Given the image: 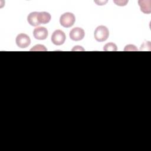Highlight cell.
<instances>
[{
    "label": "cell",
    "instance_id": "1",
    "mask_svg": "<svg viewBox=\"0 0 151 151\" xmlns=\"http://www.w3.org/2000/svg\"><path fill=\"white\" fill-rule=\"evenodd\" d=\"M94 36L96 40L98 42L105 41L109 36V29L106 26H98L94 31Z\"/></svg>",
    "mask_w": 151,
    "mask_h": 151
},
{
    "label": "cell",
    "instance_id": "2",
    "mask_svg": "<svg viewBox=\"0 0 151 151\" xmlns=\"http://www.w3.org/2000/svg\"><path fill=\"white\" fill-rule=\"evenodd\" d=\"M76 21L74 15L71 12H65L62 14L60 18V23L61 25L65 28L72 27Z\"/></svg>",
    "mask_w": 151,
    "mask_h": 151
},
{
    "label": "cell",
    "instance_id": "3",
    "mask_svg": "<svg viewBox=\"0 0 151 151\" xmlns=\"http://www.w3.org/2000/svg\"><path fill=\"white\" fill-rule=\"evenodd\" d=\"M66 36L65 33L60 29H57L54 31L51 35V41L55 45H61L65 41Z\"/></svg>",
    "mask_w": 151,
    "mask_h": 151
},
{
    "label": "cell",
    "instance_id": "4",
    "mask_svg": "<svg viewBox=\"0 0 151 151\" xmlns=\"http://www.w3.org/2000/svg\"><path fill=\"white\" fill-rule=\"evenodd\" d=\"M15 42L18 47L21 48H25L30 45L31 39L28 35L21 33L17 36Z\"/></svg>",
    "mask_w": 151,
    "mask_h": 151
},
{
    "label": "cell",
    "instance_id": "5",
    "mask_svg": "<svg viewBox=\"0 0 151 151\" xmlns=\"http://www.w3.org/2000/svg\"><path fill=\"white\" fill-rule=\"evenodd\" d=\"M85 35V32L83 29L80 27H75L73 28L69 34L70 38L76 41H80L83 39Z\"/></svg>",
    "mask_w": 151,
    "mask_h": 151
},
{
    "label": "cell",
    "instance_id": "6",
    "mask_svg": "<svg viewBox=\"0 0 151 151\" xmlns=\"http://www.w3.org/2000/svg\"><path fill=\"white\" fill-rule=\"evenodd\" d=\"M33 35L37 40H45L48 36V30L44 27H36L33 31Z\"/></svg>",
    "mask_w": 151,
    "mask_h": 151
},
{
    "label": "cell",
    "instance_id": "7",
    "mask_svg": "<svg viewBox=\"0 0 151 151\" xmlns=\"http://www.w3.org/2000/svg\"><path fill=\"white\" fill-rule=\"evenodd\" d=\"M139 5L140 8V11L144 14H149L151 12V1L140 0L138 1Z\"/></svg>",
    "mask_w": 151,
    "mask_h": 151
},
{
    "label": "cell",
    "instance_id": "8",
    "mask_svg": "<svg viewBox=\"0 0 151 151\" xmlns=\"http://www.w3.org/2000/svg\"><path fill=\"white\" fill-rule=\"evenodd\" d=\"M37 18L38 22L40 24H45L50 21L51 16L47 12H38Z\"/></svg>",
    "mask_w": 151,
    "mask_h": 151
},
{
    "label": "cell",
    "instance_id": "9",
    "mask_svg": "<svg viewBox=\"0 0 151 151\" xmlns=\"http://www.w3.org/2000/svg\"><path fill=\"white\" fill-rule=\"evenodd\" d=\"M38 12H31L27 17V21L32 26L37 27L40 24L38 22Z\"/></svg>",
    "mask_w": 151,
    "mask_h": 151
},
{
    "label": "cell",
    "instance_id": "10",
    "mask_svg": "<svg viewBox=\"0 0 151 151\" xmlns=\"http://www.w3.org/2000/svg\"><path fill=\"white\" fill-rule=\"evenodd\" d=\"M104 51H116L117 50V45L113 42L107 43L103 47Z\"/></svg>",
    "mask_w": 151,
    "mask_h": 151
},
{
    "label": "cell",
    "instance_id": "11",
    "mask_svg": "<svg viewBox=\"0 0 151 151\" xmlns=\"http://www.w3.org/2000/svg\"><path fill=\"white\" fill-rule=\"evenodd\" d=\"M30 51H47V49L46 48V47L42 44H37L35 46H34L31 50Z\"/></svg>",
    "mask_w": 151,
    "mask_h": 151
},
{
    "label": "cell",
    "instance_id": "12",
    "mask_svg": "<svg viewBox=\"0 0 151 151\" xmlns=\"http://www.w3.org/2000/svg\"><path fill=\"white\" fill-rule=\"evenodd\" d=\"M124 51H137V48L134 45L129 44L125 46Z\"/></svg>",
    "mask_w": 151,
    "mask_h": 151
},
{
    "label": "cell",
    "instance_id": "13",
    "mask_svg": "<svg viewBox=\"0 0 151 151\" xmlns=\"http://www.w3.org/2000/svg\"><path fill=\"white\" fill-rule=\"evenodd\" d=\"M84 51V50L82 48V47L79 46V45H77L74 47V48L72 49V51Z\"/></svg>",
    "mask_w": 151,
    "mask_h": 151
},
{
    "label": "cell",
    "instance_id": "14",
    "mask_svg": "<svg viewBox=\"0 0 151 151\" xmlns=\"http://www.w3.org/2000/svg\"><path fill=\"white\" fill-rule=\"evenodd\" d=\"M114 3H116L117 4V5L119 6H124L126 5V4H124L123 2H125L126 1H114Z\"/></svg>",
    "mask_w": 151,
    "mask_h": 151
}]
</instances>
